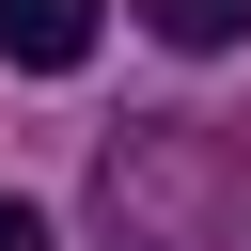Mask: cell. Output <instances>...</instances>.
<instances>
[{"instance_id":"obj_2","label":"cell","mask_w":251,"mask_h":251,"mask_svg":"<svg viewBox=\"0 0 251 251\" xmlns=\"http://www.w3.org/2000/svg\"><path fill=\"white\" fill-rule=\"evenodd\" d=\"M94 16H110V0H0V47H16L31 78H63V63L94 47Z\"/></svg>"},{"instance_id":"obj_3","label":"cell","mask_w":251,"mask_h":251,"mask_svg":"<svg viewBox=\"0 0 251 251\" xmlns=\"http://www.w3.org/2000/svg\"><path fill=\"white\" fill-rule=\"evenodd\" d=\"M126 16H141L157 47H235V31H251V0H126Z\"/></svg>"},{"instance_id":"obj_4","label":"cell","mask_w":251,"mask_h":251,"mask_svg":"<svg viewBox=\"0 0 251 251\" xmlns=\"http://www.w3.org/2000/svg\"><path fill=\"white\" fill-rule=\"evenodd\" d=\"M0 251H63V235H47V220H31L16 188H0Z\"/></svg>"},{"instance_id":"obj_1","label":"cell","mask_w":251,"mask_h":251,"mask_svg":"<svg viewBox=\"0 0 251 251\" xmlns=\"http://www.w3.org/2000/svg\"><path fill=\"white\" fill-rule=\"evenodd\" d=\"M94 235L110 251H235L251 235V141L204 110H141L94 157Z\"/></svg>"}]
</instances>
